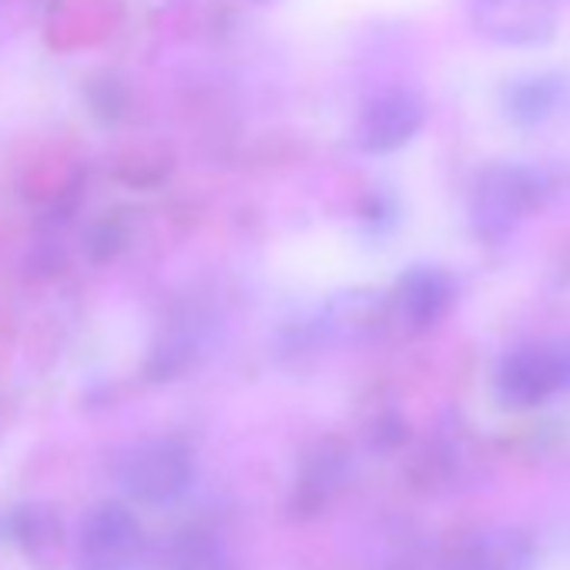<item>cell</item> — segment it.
I'll list each match as a JSON object with an SVG mask.
<instances>
[{"label": "cell", "mask_w": 570, "mask_h": 570, "mask_svg": "<svg viewBox=\"0 0 570 570\" xmlns=\"http://www.w3.org/2000/svg\"><path fill=\"white\" fill-rule=\"evenodd\" d=\"M553 370L547 360V346H523L513 350L497 370V396L510 410H527L553 396Z\"/></svg>", "instance_id": "8"}, {"label": "cell", "mask_w": 570, "mask_h": 570, "mask_svg": "<svg viewBox=\"0 0 570 570\" xmlns=\"http://www.w3.org/2000/svg\"><path fill=\"white\" fill-rule=\"evenodd\" d=\"M145 553L141 523L121 503H105L81 527L78 570H138Z\"/></svg>", "instance_id": "3"}, {"label": "cell", "mask_w": 570, "mask_h": 570, "mask_svg": "<svg viewBox=\"0 0 570 570\" xmlns=\"http://www.w3.org/2000/svg\"><path fill=\"white\" fill-rule=\"evenodd\" d=\"M470 18L487 41L510 48L543 45L557 28L550 0H470Z\"/></svg>", "instance_id": "4"}, {"label": "cell", "mask_w": 570, "mask_h": 570, "mask_svg": "<svg viewBox=\"0 0 570 570\" xmlns=\"http://www.w3.org/2000/svg\"><path fill=\"white\" fill-rule=\"evenodd\" d=\"M547 360H550V370H553L557 393H567L570 390V336L547 343Z\"/></svg>", "instance_id": "11"}, {"label": "cell", "mask_w": 570, "mask_h": 570, "mask_svg": "<svg viewBox=\"0 0 570 570\" xmlns=\"http://www.w3.org/2000/svg\"><path fill=\"white\" fill-rule=\"evenodd\" d=\"M547 198V181L533 168L490 165L480 171L470 198V218L483 242L510 238L523 218H530Z\"/></svg>", "instance_id": "1"}, {"label": "cell", "mask_w": 570, "mask_h": 570, "mask_svg": "<svg viewBox=\"0 0 570 570\" xmlns=\"http://www.w3.org/2000/svg\"><path fill=\"white\" fill-rule=\"evenodd\" d=\"M533 560L537 543L530 533L517 527H490L456 550L450 570H533Z\"/></svg>", "instance_id": "7"}, {"label": "cell", "mask_w": 570, "mask_h": 570, "mask_svg": "<svg viewBox=\"0 0 570 570\" xmlns=\"http://www.w3.org/2000/svg\"><path fill=\"white\" fill-rule=\"evenodd\" d=\"M426 108L413 91H383L360 111L356 121V145L370 155H386L413 141V135L423 128Z\"/></svg>", "instance_id": "5"}, {"label": "cell", "mask_w": 570, "mask_h": 570, "mask_svg": "<svg viewBox=\"0 0 570 570\" xmlns=\"http://www.w3.org/2000/svg\"><path fill=\"white\" fill-rule=\"evenodd\" d=\"M175 570H235V567L228 563V557H225L215 543H208V540H191V543L178 553Z\"/></svg>", "instance_id": "10"}, {"label": "cell", "mask_w": 570, "mask_h": 570, "mask_svg": "<svg viewBox=\"0 0 570 570\" xmlns=\"http://www.w3.org/2000/svg\"><path fill=\"white\" fill-rule=\"evenodd\" d=\"M118 480L125 493L141 503H171L191 483V456L175 440L138 443L125 453Z\"/></svg>", "instance_id": "2"}, {"label": "cell", "mask_w": 570, "mask_h": 570, "mask_svg": "<svg viewBox=\"0 0 570 570\" xmlns=\"http://www.w3.org/2000/svg\"><path fill=\"white\" fill-rule=\"evenodd\" d=\"M453 299H456V285L443 268H410L393 293V313L400 316L403 326L423 333L433 330L450 313Z\"/></svg>", "instance_id": "6"}, {"label": "cell", "mask_w": 570, "mask_h": 570, "mask_svg": "<svg viewBox=\"0 0 570 570\" xmlns=\"http://www.w3.org/2000/svg\"><path fill=\"white\" fill-rule=\"evenodd\" d=\"M560 95H563L560 78L537 75V78L513 81V85L503 91V105H507V115H510L517 125H537V121H543V118L557 108Z\"/></svg>", "instance_id": "9"}]
</instances>
